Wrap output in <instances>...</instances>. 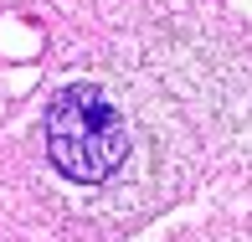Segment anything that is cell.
I'll list each match as a JSON object with an SVG mask.
<instances>
[{
	"label": "cell",
	"mask_w": 252,
	"mask_h": 242,
	"mask_svg": "<svg viewBox=\"0 0 252 242\" xmlns=\"http://www.w3.org/2000/svg\"><path fill=\"white\" fill-rule=\"evenodd\" d=\"M41 139L72 186H103L129 160V119L98 83H67L41 113Z\"/></svg>",
	"instance_id": "1"
},
{
	"label": "cell",
	"mask_w": 252,
	"mask_h": 242,
	"mask_svg": "<svg viewBox=\"0 0 252 242\" xmlns=\"http://www.w3.org/2000/svg\"><path fill=\"white\" fill-rule=\"evenodd\" d=\"M165 62L170 67H159V72L186 98H196L211 124H221L242 149H252V62L247 57H237L232 47H216V41H175L165 52Z\"/></svg>",
	"instance_id": "2"
}]
</instances>
